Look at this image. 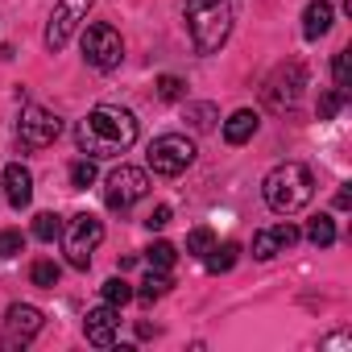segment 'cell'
Listing matches in <instances>:
<instances>
[{
  "mask_svg": "<svg viewBox=\"0 0 352 352\" xmlns=\"http://www.w3.org/2000/svg\"><path fill=\"white\" fill-rule=\"evenodd\" d=\"M75 141L87 157H116L124 153L133 141H137V116L124 112V108H112V104H100L91 108L79 129H75Z\"/></svg>",
  "mask_w": 352,
  "mask_h": 352,
  "instance_id": "obj_1",
  "label": "cell"
},
{
  "mask_svg": "<svg viewBox=\"0 0 352 352\" xmlns=\"http://www.w3.org/2000/svg\"><path fill=\"white\" fill-rule=\"evenodd\" d=\"M261 195H265V208L278 212V216H294L311 204L315 195V179H311V170L302 162H282L265 174V183H261Z\"/></svg>",
  "mask_w": 352,
  "mask_h": 352,
  "instance_id": "obj_2",
  "label": "cell"
},
{
  "mask_svg": "<svg viewBox=\"0 0 352 352\" xmlns=\"http://www.w3.org/2000/svg\"><path fill=\"white\" fill-rule=\"evenodd\" d=\"M187 30L199 54H216L232 34L228 0H187Z\"/></svg>",
  "mask_w": 352,
  "mask_h": 352,
  "instance_id": "obj_3",
  "label": "cell"
},
{
  "mask_svg": "<svg viewBox=\"0 0 352 352\" xmlns=\"http://www.w3.org/2000/svg\"><path fill=\"white\" fill-rule=\"evenodd\" d=\"M100 241H104V224L91 212H79V216H71L63 224V249H67V261L75 270H87L91 265V253H96Z\"/></svg>",
  "mask_w": 352,
  "mask_h": 352,
  "instance_id": "obj_4",
  "label": "cell"
},
{
  "mask_svg": "<svg viewBox=\"0 0 352 352\" xmlns=\"http://www.w3.org/2000/svg\"><path fill=\"white\" fill-rule=\"evenodd\" d=\"M195 162V141L183 133H162L149 145V170L162 179H179V174Z\"/></svg>",
  "mask_w": 352,
  "mask_h": 352,
  "instance_id": "obj_5",
  "label": "cell"
},
{
  "mask_svg": "<svg viewBox=\"0 0 352 352\" xmlns=\"http://www.w3.org/2000/svg\"><path fill=\"white\" fill-rule=\"evenodd\" d=\"M149 195V174L145 170H137V166H116L112 174H108V183H104V204L112 208V212H129L133 204H141Z\"/></svg>",
  "mask_w": 352,
  "mask_h": 352,
  "instance_id": "obj_6",
  "label": "cell"
},
{
  "mask_svg": "<svg viewBox=\"0 0 352 352\" xmlns=\"http://www.w3.org/2000/svg\"><path fill=\"white\" fill-rule=\"evenodd\" d=\"M83 58H87V67H96V71H116L120 58H124L120 34H116L112 25H104V21L87 25V30H83Z\"/></svg>",
  "mask_w": 352,
  "mask_h": 352,
  "instance_id": "obj_7",
  "label": "cell"
},
{
  "mask_svg": "<svg viewBox=\"0 0 352 352\" xmlns=\"http://www.w3.org/2000/svg\"><path fill=\"white\" fill-rule=\"evenodd\" d=\"M63 133V120L50 112V108H38V104H25L21 108V120H17V141L25 149H46L54 145Z\"/></svg>",
  "mask_w": 352,
  "mask_h": 352,
  "instance_id": "obj_8",
  "label": "cell"
},
{
  "mask_svg": "<svg viewBox=\"0 0 352 352\" xmlns=\"http://www.w3.org/2000/svg\"><path fill=\"white\" fill-rule=\"evenodd\" d=\"M91 5H96V0H58V9L50 13V25H46V38H42L50 54H58L71 42V34L79 30V21H87Z\"/></svg>",
  "mask_w": 352,
  "mask_h": 352,
  "instance_id": "obj_9",
  "label": "cell"
},
{
  "mask_svg": "<svg viewBox=\"0 0 352 352\" xmlns=\"http://www.w3.org/2000/svg\"><path fill=\"white\" fill-rule=\"evenodd\" d=\"M302 87H307V71H302V63H282V67L270 75V83H265V104H270L274 112H286V108L298 104Z\"/></svg>",
  "mask_w": 352,
  "mask_h": 352,
  "instance_id": "obj_10",
  "label": "cell"
},
{
  "mask_svg": "<svg viewBox=\"0 0 352 352\" xmlns=\"http://www.w3.org/2000/svg\"><path fill=\"white\" fill-rule=\"evenodd\" d=\"M38 331H42V311L30 307V302H13L5 311V323H0V344L5 348H25Z\"/></svg>",
  "mask_w": 352,
  "mask_h": 352,
  "instance_id": "obj_11",
  "label": "cell"
},
{
  "mask_svg": "<svg viewBox=\"0 0 352 352\" xmlns=\"http://www.w3.org/2000/svg\"><path fill=\"white\" fill-rule=\"evenodd\" d=\"M83 331H87V344H96V348H112V344H116V331H120V307L104 302V307L87 311Z\"/></svg>",
  "mask_w": 352,
  "mask_h": 352,
  "instance_id": "obj_12",
  "label": "cell"
},
{
  "mask_svg": "<svg viewBox=\"0 0 352 352\" xmlns=\"http://www.w3.org/2000/svg\"><path fill=\"white\" fill-rule=\"evenodd\" d=\"M298 228L294 224H274V228H261L257 236H253V257L257 261H270V257H278V253H286L290 245H298Z\"/></svg>",
  "mask_w": 352,
  "mask_h": 352,
  "instance_id": "obj_13",
  "label": "cell"
},
{
  "mask_svg": "<svg viewBox=\"0 0 352 352\" xmlns=\"http://www.w3.org/2000/svg\"><path fill=\"white\" fill-rule=\"evenodd\" d=\"M0 187H5V199L21 212V208H30V199H34V174H30L21 162H9L5 174H0Z\"/></svg>",
  "mask_w": 352,
  "mask_h": 352,
  "instance_id": "obj_14",
  "label": "cell"
},
{
  "mask_svg": "<svg viewBox=\"0 0 352 352\" xmlns=\"http://www.w3.org/2000/svg\"><path fill=\"white\" fill-rule=\"evenodd\" d=\"M331 21H336V9L327 5V0H311L307 13H302V34H307L311 42H319V38L331 30Z\"/></svg>",
  "mask_w": 352,
  "mask_h": 352,
  "instance_id": "obj_15",
  "label": "cell"
},
{
  "mask_svg": "<svg viewBox=\"0 0 352 352\" xmlns=\"http://www.w3.org/2000/svg\"><path fill=\"white\" fill-rule=\"evenodd\" d=\"M253 133H257V112H249V108H241L224 120V141L228 145H245Z\"/></svg>",
  "mask_w": 352,
  "mask_h": 352,
  "instance_id": "obj_16",
  "label": "cell"
},
{
  "mask_svg": "<svg viewBox=\"0 0 352 352\" xmlns=\"http://www.w3.org/2000/svg\"><path fill=\"white\" fill-rule=\"evenodd\" d=\"M236 257H241V245L236 241H224V245H212L204 253V265H208V274H228L236 265Z\"/></svg>",
  "mask_w": 352,
  "mask_h": 352,
  "instance_id": "obj_17",
  "label": "cell"
},
{
  "mask_svg": "<svg viewBox=\"0 0 352 352\" xmlns=\"http://www.w3.org/2000/svg\"><path fill=\"white\" fill-rule=\"evenodd\" d=\"M170 286H174V282H170V270H149V278L141 282V290H133V298H141V302H157Z\"/></svg>",
  "mask_w": 352,
  "mask_h": 352,
  "instance_id": "obj_18",
  "label": "cell"
},
{
  "mask_svg": "<svg viewBox=\"0 0 352 352\" xmlns=\"http://www.w3.org/2000/svg\"><path fill=\"white\" fill-rule=\"evenodd\" d=\"M307 241H311L315 249L336 245V220H331V216H315V220L307 224Z\"/></svg>",
  "mask_w": 352,
  "mask_h": 352,
  "instance_id": "obj_19",
  "label": "cell"
},
{
  "mask_svg": "<svg viewBox=\"0 0 352 352\" xmlns=\"http://www.w3.org/2000/svg\"><path fill=\"white\" fill-rule=\"evenodd\" d=\"M145 261H149V270H170L174 261H179V249H174L170 241H153L145 249Z\"/></svg>",
  "mask_w": 352,
  "mask_h": 352,
  "instance_id": "obj_20",
  "label": "cell"
},
{
  "mask_svg": "<svg viewBox=\"0 0 352 352\" xmlns=\"http://www.w3.org/2000/svg\"><path fill=\"white\" fill-rule=\"evenodd\" d=\"M34 236H38L42 245L58 241V236H63V220H58L54 212H38V216H34Z\"/></svg>",
  "mask_w": 352,
  "mask_h": 352,
  "instance_id": "obj_21",
  "label": "cell"
},
{
  "mask_svg": "<svg viewBox=\"0 0 352 352\" xmlns=\"http://www.w3.org/2000/svg\"><path fill=\"white\" fill-rule=\"evenodd\" d=\"M30 282L42 286V290H54V286H58V265H54L50 257H38V261L30 265Z\"/></svg>",
  "mask_w": 352,
  "mask_h": 352,
  "instance_id": "obj_22",
  "label": "cell"
},
{
  "mask_svg": "<svg viewBox=\"0 0 352 352\" xmlns=\"http://www.w3.org/2000/svg\"><path fill=\"white\" fill-rule=\"evenodd\" d=\"M91 183H96V162H91V157L71 162V187H75V191H87Z\"/></svg>",
  "mask_w": 352,
  "mask_h": 352,
  "instance_id": "obj_23",
  "label": "cell"
},
{
  "mask_svg": "<svg viewBox=\"0 0 352 352\" xmlns=\"http://www.w3.org/2000/svg\"><path fill=\"white\" fill-rule=\"evenodd\" d=\"M104 302H112V307L133 302V286H129L124 278H108V282H104Z\"/></svg>",
  "mask_w": 352,
  "mask_h": 352,
  "instance_id": "obj_24",
  "label": "cell"
},
{
  "mask_svg": "<svg viewBox=\"0 0 352 352\" xmlns=\"http://www.w3.org/2000/svg\"><path fill=\"white\" fill-rule=\"evenodd\" d=\"M183 96H187V83H183L179 75H162V79H157V100L174 104V100H183Z\"/></svg>",
  "mask_w": 352,
  "mask_h": 352,
  "instance_id": "obj_25",
  "label": "cell"
},
{
  "mask_svg": "<svg viewBox=\"0 0 352 352\" xmlns=\"http://www.w3.org/2000/svg\"><path fill=\"white\" fill-rule=\"evenodd\" d=\"M187 120H191V129L208 133V129L216 124V108H212V104H187Z\"/></svg>",
  "mask_w": 352,
  "mask_h": 352,
  "instance_id": "obj_26",
  "label": "cell"
},
{
  "mask_svg": "<svg viewBox=\"0 0 352 352\" xmlns=\"http://www.w3.org/2000/svg\"><path fill=\"white\" fill-rule=\"evenodd\" d=\"M212 245H216L212 228H191V232H187V253H191V257H199V261H204V253H208Z\"/></svg>",
  "mask_w": 352,
  "mask_h": 352,
  "instance_id": "obj_27",
  "label": "cell"
},
{
  "mask_svg": "<svg viewBox=\"0 0 352 352\" xmlns=\"http://www.w3.org/2000/svg\"><path fill=\"white\" fill-rule=\"evenodd\" d=\"M25 249V236L17 232V228H5L0 232V261H9V257H17Z\"/></svg>",
  "mask_w": 352,
  "mask_h": 352,
  "instance_id": "obj_28",
  "label": "cell"
},
{
  "mask_svg": "<svg viewBox=\"0 0 352 352\" xmlns=\"http://www.w3.org/2000/svg\"><path fill=\"white\" fill-rule=\"evenodd\" d=\"M331 75H336V87H340V91H348V83H352V54H348V50H340V54H336Z\"/></svg>",
  "mask_w": 352,
  "mask_h": 352,
  "instance_id": "obj_29",
  "label": "cell"
},
{
  "mask_svg": "<svg viewBox=\"0 0 352 352\" xmlns=\"http://www.w3.org/2000/svg\"><path fill=\"white\" fill-rule=\"evenodd\" d=\"M344 96H348V91H340V87L323 91V96H319V120H331V116L344 108Z\"/></svg>",
  "mask_w": 352,
  "mask_h": 352,
  "instance_id": "obj_30",
  "label": "cell"
},
{
  "mask_svg": "<svg viewBox=\"0 0 352 352\" xmlns=\"http://www.w3.org/2000/svg\"><path fill=\"white\" fill-rule=\"evenodd\" d=\"M170 216H174V212H170L166 204H157V208L145 216V228H149V232H157V228H166V224H170Z\"/></svg>",
  "mask_w": 352,
  "mask_h": 352,
  "instance_id": "obj_31",
  "label": "cell"
},
{
  "mask_svg": "<svg viewBox=\"0 0 352 352\" xmlns=\"http://www.w3.org/2000/svg\"><path fill=\"white\" fill-rule=\"evenodd\" d=\"M348 204H352V195H348V183H344V187L336 191V208H348Z\"/></svg>",
  "mask_w": 352,
  "mask_h": 352,
  "instance_id": "obj_32",
  "label": "cell"
}]
</instances>
